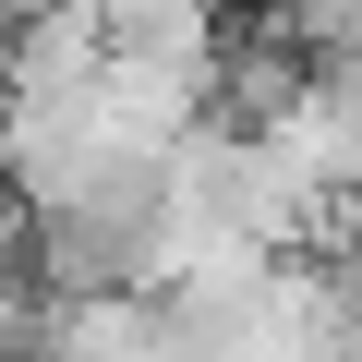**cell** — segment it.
Segmentation results:
<instances>
[{
  "instance_id": "obj_1",
  "label": "cell",
  "mask_w": 362,
  "mask_h": 362,
  "mask_svg": "<svg viewBox=\"0 0 362 362\" xmlns=\"http://www.w3.org/2000/svg\"><path fill=\"white\" fill-rule=\"evenodd\" d=\"M25 242H37V206L0 181V290H13V302H25Z\"/></svg>"
},
{
  "instance_id": "obj_2",
  "label": "cell",
  "mask_w": 362,
  "mask_h": 362,
  "mask_svg": "<svg viewBox=\"0 0 362 362\" xmlns=\"http://www.w3.org/2000/svg\"><path fill=\"white\" fill-rule=\"evenodd\" d=\"M0 109H13V97H0Z\"/></svg>"
}]
</instances>
